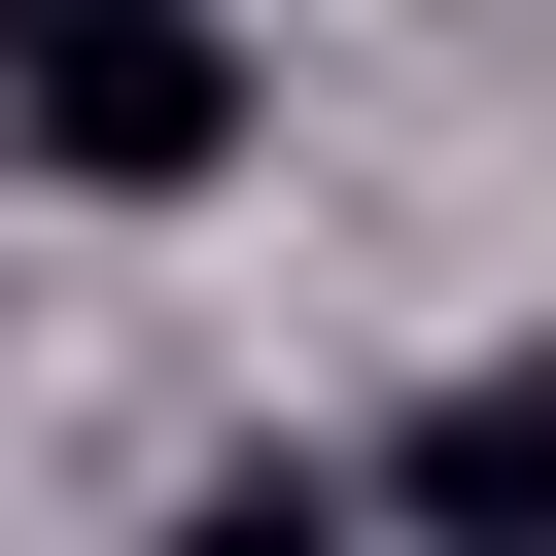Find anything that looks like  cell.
Returning <instances> with one entry per match:
<instances>
[{"mask_svg": "<svg viewBox=\"0 0 556 556\" xmlns=\"http://www.w3.org/2000/svg\"><path fill=\"white\" fill-rule=\"evenodd\" d=\"M278 139V35L243 0H0V174L35 208H208Z\"/></svg>", "mask_w": 556, "mask_h": 556, "instance_id": "6da1fadb", "label": "cell"}, {"mask_svg": "<svg viewBox=\"0 0 556 556\" xmlns=\"http://www.w3.org/2000/svg\"><path fill=\"white\" fill-rule=\"evenodd\" d=\"M382 521H556V348L417 382V417H382Z\"/></svg>", "mask_w": 556, "mask_h": 556, "instance_id": "7a4b0ae2", "label": "cell"}]
</instances>
